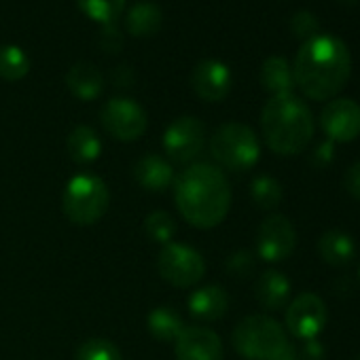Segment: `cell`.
Wrapping results in <instances>:
<instances>
[{
	"mask_svg": "<svg viewBox=\"0 0 360 360\" xmlns=\"http://www.w3.org/2000/svg\"><path fill=\"white\" fill-rule=\"evenodd\" d=\"M352 56L347 45L333 34H316L299 47L292 79L303 96L316 102L333 100L349 81Z\"/></svg>",
	"mask_w": 360,
	"mask_h": 360,
	"instance_id": "cell-1",
	"label": "cell"
},
{
	"mask_svg": "<svg viewBox=\"0 0 360 360\" xmlns=\"http://www.w3.org/2000/svg\"><path fill=\"white\" fill-rule=\"evenodd\" d=\"M176 208L191 227L214 229L231 208V185L221 167L210 163L189 165L174 180Z\"/></svg>",
	"mask_w": 360,
	"mask_h": 360,
	"instance_id": "cell-2",
	"label": "cell"
},
{
	"mask_svg": "<svg viewBox=\"0 0 360 360\" xmlns=\"http://www.w3.org/2000/svg\"><path fill=\"white\" fill-rule=\"evenodd\" d=\"M261 129L267 146L282 157L299 155L314 138V117L295 94L274 96L261 112Z\"/></svg>",
	"mask_w": 360,
	"mask_h": 360,
	"instance_id": "cell-3",
	"label": "cell"
},
{
	"mask_svg": "<svg viewBox=\"0 0 360 360\" xmlns=\"http://www.w3.org/2000/svg\"><path fill=\"white\" fill-rule=\"evenodd\" d=\"M108 206H110V193L100 176L91 172H81L66 183L62 195V208L72 225L77 227L96 225L106 214Z\"/></svg>",
	"mask_w": 360,
	"mask_h": 360,
	"instance_id": "cell-4",
	"label": "cell"
},
{
	"mask_svg": "<svg viewBox=\"0 0 360 360\" xmlns=\"http://www.w3.org/2000/svg\"><path fill=\"white\" fill-rule=\"evenodd\" d=\"M210 153L223 167L231 172H248L261 157V144L250 125L229 121L212 134Z\"/></svg>",
	"mask_w": 360,
	"mask_h": 360,
	"instance_id": "cell-5",
	"label": "cell"
},
{
	"mask_svg": "<svg viewBox=\"0 0 360 360\" xmlns=\"http://www.w3.org/2000/svg\"><path fill=\"white\" fill-rule=\"evenodd\" d=\"M233 345L246 360H274L290 343L278 320L255 314L236 326Z\"/></svg>",
	"mask_w": 360,
	"mask_h": 360,
	"instance_id": "cell-6",
	"label": "cell"
},
{
	"mask_svg": "<svg viewBox=\"0 0 360 360\" xmlns=\"http://www.w3.org/2000/svg\"><path fill=\"white\" fill-rule=\"evenodd\" d=\"M157 271L167 284L176 288H189L204 278L206 263L195 248L169 242L161 248L157 257Z\"/></svg>",
	"mask_w": 360,
	"mask_h": 360,
	"instance_id": "cell-7",
	"label": "cell"
},
{
	"mask_svg": "<svg viewBox=\"0 0 360 360\" xmlns=\"http://www.w3.org/2000/svg\"><path fill=\"white\" fill-rule=\"evenodd\" d=\"M206 144V127L198 117H178L163 131V150L169 163H191Z\"/></svg>",
	"mask_w": 360,
	"mask_h": 360,
	"instance_id": "cell-8",
	"label": "cell"
},
{
	"mask_svg": "<svg viewBox=\"0 0 360 360\" xmlns=\"http://www.w3.org/2000/svg\"><path fill=\"white\" fill-rule=\"evenodd\" d=\"M102 127L108 136L121 142H134L144 136L148 117L144 108L129 98H112L100 112Z\"/></svg>",
	"mask_w": 360,
	"mask_h": 360,
	"instance_id": "cell-9",
	"label": "cell"
},
{
	"mask_svg": "<svg viewBox=\"0 0 360 360\" xmlns=\"http://www.w3.org/2000/svg\"><path fill=\"white\" fill-rule=\"evenodd\" d=\"M328 311L324 301L314 292L299 295L288 307H286V328L297 339H316L324 324H326Z\"/></svg>",
	"mask_w": 360,
	"mask_h": 360,
	"instance_id": "cell-10",
	"label": "cell"
},
{
	"mask_svg": "<svg viewBox=\"0 0 360 360\" xmlns=\"http://www.w3.org/2000/svg\"><path fill=\"white\" fill-rule=\"evenodd\" d=\"M295 244H297V233L286 217L274 214L261 223L257 233V252L263 261L280 263L288 259L295 250Z\"/></svg>",
	"mask_w": 360,
	"mask_h": 360,
	"instance_id": "cell-11",
	"label": "cell"
},
{
	"mask_svg": "<svg viewBox=\"0 0 360 360\" xmlns=\"http://www.w3.org/2000/svg\"><path fill=\"white\" fill-rule=\"evenodd\" d=\"M320 127L330 142H352L360 136V104L349 98H333L320 112Z\"/></svg>",
	"mask_w": 360,
	"mask_h": 360,
	"instance_id": "cell-12",
	"label": "cell"
},
{
	"mask_svg": "<svg viewBox=\"0 0 360 360\" xmlns=\"http://www.w3.org/2000/svg\"><path fill=\"white\" fill-rule=\"evenodd\" d=\"M189 83H191V89L198 94V98L206 102H221L229 96L233 77L225 62L208 58L195 64Z\"/></svg>",
	"mask_w": 360,
	"mask_h": 360,
	"instance_id": "cell-13",
	"label": "cell"
},
{
	"mask_svg": "<svg viewBox=\"0 0 360 360\" xmlns=\"http://www.w3.org/2000/svg\"><path fill=\"white\" fill-rule=\"evenodd\" d=\"M176 360H223V341L208 326H185L174 341Z\"/></svg>",
	"mask_w": 360,
	"mask_h": 360,
	"instance_id": "cell-14",
	"label": "cell"
},
{
	"mask_svg": "<svg viewBox=\"0 0 360 360\" xmlns=\"http://www.w3.org/2000/svg\"><path fill=\"white\" fill-rule=\"evenodd\" d=\"M134 178L144 191L165 193L169 187H174L176 174H174L172 163L165 157L146 153L134 163Z\"/></svg>",
	"mask_w": 360,
	"mask_h": 360,
	"instance_id": "cell-15",
	"label": "cell"
},
{
	"mask_svg": "<svg viewBox=\"0 0 360 360\" xmlns=\"http://www.w3.org/2000/svg\"><path fill=\"white\" fill-rule=\"evenodd\" d=\"M189 311L193 318L204 320V322H214L219 318H223L229 309V295L225 292V288L221 286H202L195 288L189 299H187Z\"/></svg>",
	"mask_w": 360,
	"mask_h": 360,
	"instance_id": "cell-16",
	"label": "cell"
},
{
	"mask_svg": "<svg viewBox=\"0 0 360 360\" xmlns=\"http://www.w3.org/2000/svg\"><path fill=\"white\" fill-rule=\"evenodd\" d=\"M255 295H257V301L261 303V307H265L267 311H278V309L286 307V303H288L290 282L284 274H280L276 269H267L257 278Z\"/></svg>",
	"mask_w": 360,
	"mask_h": 360,
	"instance_id": "cell-17",
	"label": "cell"
},
{
	"mask_svg": "<svg viewBox=\"0 0 360 360\" xmlns=\"http://www.w3.org/2000/svg\"><path fill=\"white\" fill-rule=\"evenodd\" d=\"M66 85L72 91V96L91 102L100 98V94L104 91V75L100 72L98 66L89 62H77L66 75Z\"/></svg>",
	"mask_w": 360,
	"mask_h": 360,
	"instance_id": "cell-18",
	"label": "cell"
},
{
	"mask_svg": "<svg viewBox=\"0 0 360 360\" xmlns=\"http://www.w3.org/2000/svg\"><path fill=\"white\" fill-rule=\"evenodd\" d=\"M261 85L265 91L274 96H286L292 94L295 89V79H292V66L280 58V56H271L263 62L261 72H259Z\"/></svg>",
	"mask_w": 360,
	"mask_h": 360,
	"instance_id": "cell-19",
	"label": "cell"
},
{
	"mask_svg": "<svg viewBox=\"0 0 360 360\" xmlns=\"http://www.w3.org/2000/svg\"><path fill=\"white\" fill-rule=\"evenodd\" d=\"M66 146H68L70 159L79 165L94 163L102 153V140H100L98 131L89 125H77L68 134Z\"/></svg>",
	"mask_w": 360,
	"mask_h": 360,
	"instance_id": "cell-20",
	"label": "cell"
},
{
	"mask_svg": "<svg viewBox=\"0 0 360 360\" xmlns=\"http://www.w3.org/2000/svg\"><path fill=\"white\" fill-rule=\"evenodd\" d=\"M146 326L150 337H155L161 343H174L180 337V333L185 330V322L180 318V314L167 305H159L150 309L146 318Z\"/></svg>",
	"mask_w": 360,
	"mask_h": 360,
	"instance_id": "cell-21",
	"label": "cell"
},
{
	"mask_svg": "<svg viewBox=\"0 0 360 360\" xmlns=\"http://www.w3.org/2000/svg\"><path fill=\"white\" fill-rule=\"evenodd\" d=\"M163 24V13L155 3H136L125 15V28L131 37H153Z\"/></svg>",
	"mask_w": 360,
	"mask_h": 360,
	"instance_id": "cell-22",
	"label": "cell"
},
{
	"mask_svg": "<svg viewBox=\"0 0 360 360\" xmlns=\"http://www.w3.org/2000/svg\"><path fill=\"white\" fill-rule=\"evenodd\" d=\"M318 252H320L324 263H328L333 267H341L354 259L356 246H354L352 236L333 229V231L322 233V238L318 240Z\"/></svg>",
	"mask_w": 360,
	"mask_h": 360,
	"instance_id": "cell-23",
	"label": "cell"
},
{
	"mask_svg": "<svg viewBox=\"0 0 360 360\" xmlns=\"http://www.w3.org/2000/svg\"><path fill=\"white\" fill-rule=\"evenodd\" d=\"M30 72V58L22 47L3 45L0 47V79L22 81Z\"/></svg>",
	"mask_w": 360,
	"mask_h": 360,
	"instance_id": "cell-24",
	"label": "cell"
},
{
	"mask_svg": "<svg viewBox=\"0 0 360 360\" xmlns=\"http://www.w3.org/2000/svg\"><path fill=\"white\" fill-rule=\"evenodd\" d=\"M77 7L100 26L115 24L125 11V0H75Z\"/></svg>",
	"mask_w": 360,
	"mask_h": 360,
	"instance_id": "cell-25",
	"label": "cell"
},
{
	"mask_svg": "<svg viewBox=\"0 0 360 360\" xmlns=\"http://www.w3.org/2000/svg\"><path fill=\"white\" fill-rule=\"evenodd\" d=\"M250 195L252 202L261 208V210H274L282 204L284 191L282 185L271 176H257L250 185Z\"/></svg>",
	"mask_w": 360,
	"mask_h": 360,
	"instance_id": "cell-26",
	"label": "cell"
},
{
	"mask_svg": "<svg viewBox=\"0 0 360 360\" xmlns=\"http://www.w3.org/2000/svg\"><path fill=\"white\" fill-rule=\"evenodd\" d=\"M144 233L148 236L150 242H157L161 246L174 242V236H176V221L172 214L163 212V210H157V212H150L146 219H144Z\"/></svg>",
	"mask_w": 360,
	"mask_h": 360,
	"instance_id": "cell-27",
	"label": "cell"
},
{
	"mask_svg": "<svg viewBox=\"0 0 360 360\" xmlns=\"http://www.w3.org/2000/svg\"><path fill=\"white\" fill-rule=\"evenodd\" d=\"M75 360H123V356L110 339L94 337L79 345Z\"/></svg>",
	"mask_w": 360,
	"mask_h": 360,
	"instance_id": "cell-28",
	"label": "cell"
},
{
	"mask_svg": "<svg viewBox=\"0 0 360 360\" xmlns=\"http://www.w3.org/2000/svg\"><path fill=\"white\" fill-rule=\"evenodd\" d=\"M318 26H320L318 18H316L314 13H309V11H299V13H295L292 20H290V30H292V34L299 37V39H303V41L316 37V34H318Z\"/></svg>",
	"mask_w": 360,
	"mask_h": 360,
	"instance_id": "cell-29",
	"label": "cell"
},
{
	"mask_svg": "<svg viewBox=\"0 0 360 360\" xmlns=\"http://www.w3.org/2000/svg\"><path fill=\"white\" fill-rule=\"evenodd\" d=\"M100 47H102L106 53H119V51L123 49V34H121V30L117 28V24L102 26V32H100Z\"/></svg>",
	"mask_w": 360,
	"mask_h": 360,
	"instance_id": "cell-30",
	"label": "cell"
},
{
	"mask_svg": "<svg viewBox=\"0 0 360 360\" xmlns=\"http://www.w3.org/2000/svg\"><path fill=\"white\" fill-rule=\"evenodd\" d=\"M252 267H255L252 255H250V252H246V250L231 255V257H229V261H227V269H229L233 276H246V274H250V271H252Z\"/></svg>",
	"mask_w": 360,
	"mask_h": 360,
	"instance_id": "cell-31",
	"label": "cell"
},
{
	"mask_svg": "<svg viewBox=\"0 0 360 360\" xmlns=\"http://www.w3.org/2000/svg\"><path fill=\"white\" fill-rule=\"evenodd\" d=\"M343 187L349 195L360 200V161H356L343 176Z\"/></svg>",
	"mask_w": 360,
	"mask_h": 360,
	"instance_id": "cell-32",
	"label": "cell"
},
{
	"mask_svg": "<svg viewBox=\"0 0 360 360\" xmlns=\"http://www.w3.org/2000/svg\"><path fill=\"white\" fill-rule=\"evenodd\" d=\"M322 356H324V349L318 343V339H307L303 345V358L305 360H320Z\"/></svg>",
	"mask_w": 360,
	"mask_h": 360,
	"instance_id": "cell-33",
	"label": "cell"
},
{
	"mask_svg": "<svg viewBox=\"0 0 360 360\" xmlns=\"http://www.w3.org/2000/svg\"><path fill=\"white\" fill-rule=\"evenodd\" d=\"M127 79H134V75H131V70H129L127 66L115 70V83H117V85H125Z\"/></svg>",
	"mask_w": 360,
	"mask_h": 360,
	"instance_id": "cell-34",
	"label": "cell"
},
{
	"mask_svg": "<svg viewBox=\"0 0 360 360\" xmlns=\"http://www.w3.org/2000/svg\"><path fill=\"white\" fill-rule=\"evenodd\" d=\"M274 360H301V358H299L297 349H295L292 345H288V347H286L280 356H276Z\"/></svg>",
	"mask_w": 360,
	"mask_h": 360,
	"instance_id": "cell-35",
	"label": "cell"
},
{
	"mask_svg": "<svg viewBox=\"0 0 360 360\" xmlns=\"http://www.w3.org/2000/svg\"><path fill=\"white\" fill-rule=\"evenodd\" d=\"M358 360H360V358H358Z\"/></svg>",
	"mask_w": 360,
	"mask_h": 360,
	"instance_id": "cell-36",
	"label": "cell"
}]
</instances>
